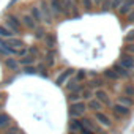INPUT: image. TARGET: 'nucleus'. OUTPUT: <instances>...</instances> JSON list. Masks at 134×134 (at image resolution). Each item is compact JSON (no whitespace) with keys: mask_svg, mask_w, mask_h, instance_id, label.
<instances>
[{"mask_svg":"<svg viewBox=\"0 0 134 134\" xmlns=\"http://www.w3.org/2000/svg\"><path fill=\"white\" fill-rule=\"evenodd\" d=\"M3 25L7 27V29H10L14 35H22L24 33V27H22V24H21V19H19V16L18 14H13V13H7L5 16H3Z\"/></svg>","mask_w":134,"mask_h":134,"instance_id":"1","label":"nucleus"},{"mask_svg":"<svg viewBox=\"0 0 134 134\" xmlns=\"http://www.w3.org/2000/svg\"><path fill=\"white\" fill-rule=\"evenodd\" d=\"M81 123H82V126H84V129H87V131H90V132H93V134H107V131L103 128V126H99L93 118H90V117H82L81 118Z\"/></svg>","mask_w":134,"mask_h":134,"instance_id":"2","label":"nucleus"},{"mask_svg":"<svg viewBox=\"0 0 134 134\" xmlns=\"http://www.w3.org/2000/svg\"><path fill=\"white\" fill-rule=\"evenodd\" d=\"M36 5H38L40 11H41V14H43V21H44L43 24L52 25L54 16H52V11H51V7H49V3H47V0H36Z\"/></svg>","mask_w":134,"mask_h":134,"instance_id":"3","label":"nucleus"},{"mask_svg":"<svg viewBox=\"0 0 134 134\" xmlns=\"http://www.w3.org/2000/svg\"><path fill=\"white\" fill-rule=\"evenodd\" d=\"M70 117L71 118H82L87 112V103L84 101H77V103H70Z\"/></svg>","mask_w":134,"mask_h":134,"instance_id":"4","label":"nucleus"},{"mask_svg":"<svg viewBox=\"0 0 134 134\" xmlns=\"http://www.w3.org/2000/svg\"><path fill=\"white\" fill-rule=\"evenodd\" d=\"M93 98L98 99L104 107H110V106L114 104L112 99H110V96H109V93H107V90H104V88H98V90H95V92H93Z\"/></svg>","mask_w":134,"mask_h":134,"instance_id":"5","label":"nucleus"},{"mask_svg":"<svg viewBox=\"0 0 134 134\" xmlns=\"http://www.w3.org/2000/svg\"><path fill=\"white\" fill-rule=\"evenodd\" d=\"M95 121L99 125V126H103L104 129H110L112 126H114V123H112V118L106 114V112H96L95 114Z\"/></svg>","mask_w":134,"mask_h":134,"instance_id":"6","label":"nucleus"},{"mask_svg":"<svg viewBox=\"0 0 134 134\" xmlns=\"http://www.w3.org/2000/svg\"><path fill=\"white\" fill-rule=\"evenodd\" d=\"M47 3H49V7H51L54 21H58L60 18H63V7H62V2H60V0H47Z\"/></svg>","mask_w":134,"mask_h":134,"instance_id":"7","label":"nucleus"},{"mask_svg":"<svg viewBox=\"0 0 134 134\" xmlns=\"http://www.w3.org/2000/svg\"><path fill=\"white\" fill-rule=\"evenodd\" d=\"M19 19H21V24H22L24 30H27V32H33V30L40 25V24H36V22H35V19H33L29 13H24Z\"/></svg>","mask_w":134,"mask_h":134,"instance_id":"8","label":"nucleus"},{"mask_svg":"<svg viewBox=\"0 0 134 134\" xmlns=\"http://www.w3.org/2000/svg\"><path fill=\"white\" fill-rule=\"evenodd\" d=\"M117 63H120L123 68H126L128 71H134V58H132V55H129L126 52H121L120 54Z\"/></svg>","mask_w":134,"mask_h":134,"instance_id":"9","label":"nucleus"},{"mask_svg":"<svg viewBox=\"0 0 134 134\" xmlns=\"http://www.w3.org/2000/svg\"><path fill=\"white\" fill-rule=\"evenodd\" d=\"M33 19H35V22L36 24H40V25H43V14H41V11H40V8H38V5H36V2L35 3H32L30 7H29V11H27Z\"/></svg>","mask_w":134,"mask_h":134,"instance_id":"10","label":"nucleus"},{"mask_svg":"<svg viewBox=\"0 0 134 134\" xmlns=\"http://www.w3.org/2000/svg\"><path fill=\"white\" fill-rule=\"evenodd\" d=\"M87 85V88H90V90H98V88H104V84H106V81L103 79V77H99V76H95V77H92L90 81H87L85 82Z\"/></svg>","mask_w":134,"mask_h":134,"instance_id":"11","label":"nucleus"},{"mask_svg":"<svg viewBox=\"0 0 134 134\" xmlns=\"http://www.w3.org/2000/svg\"><path fill=\"white\" fill-rule=\"evenodd\" d=\"M110 112H112V115H118V117H121V118H125V117H129V114H131V109H128V107H125V106H120V104H112L110 106Z\"/></svg>","mask_w":134,"mask_h":134,"instance_id":"12","label":"nucleus"},{"mask_svg":"<svg viewBox=\"0 0 134 134\" xmlns=\"http://www.w3.org/2000/svg\"><path fill=\"white\" fill-rule=\"evenodd\" d=\"M112 70L120 76V79H129V77H132V71H128L126 68H123V66L120 63H117V62L112 65Z\"/></svg>","mask_w":134,"mask_h":134,"instance_id":"13","label":"nucleus"},{"mask_svg":"<svg viewBox=\"0 0 134 134\" xmlns=\"http://www.w3.org/2000/svg\"><path fill=\"white\" fill-rule=\"evenodd\" d=\"M132 10H134V0H123L121 5H120V8L117 10V13H118L120 16H126V14L131 13Z\"/></svg>","mask_w":134,"mask_h":134,"instance_id":"14","label":"nucleus"},{"mask_svg":"<svg viewBox=\"0 0 134 134\" xmlns=\"http://www.w3.org/2000/svg\"><path fill=\"white\" fill-rule=\"evenodd\" d=\"M73 74H74V70L73 68H70V70H66V71H63L57 79H55V84L58 85V87H62V85H65L66 82H68L71 77H73Z\"/></svg>","mask_w":134,"mask_h":134,"instance_id":"15","label":"nucleus"},{"mask_svg":"<svg viewBox=\"0 0 134 134\" xmlns=\"http://www.w3.org/2000/svg\"><path fill=\"white\" fill-rule=\"evenodd\" d=\"M3 65L7 66L10 71H14V73L19 71V66H21V65L18 63V58H14V57H7V58L3 60Z\"/></svg>","mask_w":134,"mask_h":134,"instance_id":"16","label":"nucleus"},{"mask_svg":"<svg viewBox=\"0 0 134 134\" xmlns=\"http://www.w3.org/2000/svg\"><path fill=\"white\" fill-rule=\"evenodd\" d=\"M104 109V106L98 101V99H95V98H92L90 101H87V110H90V112H93V114H96V112H101Z\"/></svg>","mask_w":134,"mask_h":134,"instance_id":"17","label":"nucleus"},{"mask_svg":"<svg viewBox=\"0 0 134 134\" xmlns=\"http://www.w3.org/2000/svg\"><path fill=\"white\" fill-rule=\"evenodd\" d=\"M68 128L71 132H82L84 131V126L81 123V118H71L70 123H68Z\"/></svg>","mask_w":134,"mask_h":134,"instance_id":"18","label":"nucleus"},{"mask_svg":"<svg viewBox=\"0 0 134 134\" xmlns=\"http://www.w3.org/2000/svg\"><path fill=\"white\" fill-rule=\"evenodd\" d=\"M115 103H117V104H120V106H125V107H128V109L134 107V99H132V98H129V96H125V95L117 96Z\"/></svg>","mask_w":134,"mask_h":134,"instance_id":"19","label":"nucleus"},{"mask_svg":"<svg viewBox=\"0 0 134 134\" xmlns=\"http://www.w3.org/2000/svg\"><path fill=\"white\" fill-rule=\"evenodd\" d=\"M44 46L49 49V51H52L54 47H55V44H57V36L54 35V33H46V36H44Z\"/></svg>","mask_w":134,"mask_h":134,"instance_id":"20","label":"nucleus"},{"mask_svg":"<svg viewBox=\"0 0 134 134\" xmlns=\"http://www.w3.org/2000/svg\"><path fill=\"white\" fill-rule=\"evenodd\" d=\"M7 41V44L10 46V47H13V49H22V47H25V43L21 40V38H10V40H5Z\"/></svg>","mask_w":134,"mask_h":134,"instance_id":"21","label":"nucleus"},{"mask_svg":"<svg viewBox=\"0 0 134 134\" xmlns=\"http://www.w3.org/2000/svg\"><path fill=\"white\" fill-rule=\"evenodd\" d=\"M43 63L47 66V68L54 66V65H55V52H52V51H47V52H46V55H44V60H43Z\"/></svg>","mask_w":134,"mask_h":134,"instance_id":"22","label":"nucleus"},{"mask_svg":"<svg viewBox=\"0 0 134 134\" xmlns=\"http://www.w3.org/2000/svg\"><path fill=\"white\" fill-rule=\"evenodd\" d=\"M11 125V117L5 112L0 114V129H8V126Z\"/></svg>","mask_w":134,"mask_h":134,"instance_id":"23","label":"nucleus"},{"mask_svg":"<svg viewBox=\"0 0 134 134\" xmlns=\"http://www.w3.org/2000/svg\"><path fill=\"white\" fill-rule=\"evenodd\" d=\"M103 76H104L106 79H109V81H114V82H115V81H120V76H118L112 68L104 70V71H103Z\"/></svg>","mask_w":134,"mask_h":134,"instance_id":"24","label":"nucleus"},{"mask_svg":"<svg viewBox=\"0 0 134 134\" xmlns=\"http://www.w3.org/2000/svg\"><path fill=\"white\" fill-rule=\"evenodd\" d=\"M13 36H14V33L10 29H7L3 24H0V38H2V40H10Z\"/></svg>","mask_w":134,"mask_h":134,"instance_id":"25","label":"nucleus"},{"mask_svg":"<svg viewBox=\"0 0 134 134\" xmlns=\"http://www.w3.org/2000/svg\"><path fill=\"white\" fill-rule=\"evenodd\" d=\"M32 33H33V36H35L36 40H44V36H46V33H47V32H46L44 25H38Z\"/></svg>","mask_w":134,"mask_h":134,"instance_id":"26","label":"nucleus"},{"mask_svg":"<svg viewBox=\"0 0 134 134\" xmlns=\"http://www.w3.org/2000/svg\"><path fill=\"white\" fill-rule=\"evenodd\" d=\"M35 62H36V58H33V57H30V55H24V57L18 58V63L22 65V66H30V65H33Z\"/></svg>","mask_w":134,"mask_h":134,"instance_id":"27","label":"nucleus"},{"mask_svg":"<svg viewBox=\"0 0 134 134\" xmlns=\"http://www.w3.org/2000/svg\"><path fill=\"white\" fill-rule=\"evenodd\" d=\"M123 95L134 99V84H125L123 85Z\"/></svg>","mask_w":134,"mask_h":134,"instance_id":"28","label":"nucleus"},{"mask_svg":"<svg viewBox=\"0 0 134 134\" xmlns=\"http://www.w3.org/2000/svg\"><path fill=\"white\" fill-rule=\"evenodd\" d=\"M81 7H82V10H84L85 13H90V11L95 8L93 0H81Z\"/></svg>","mask_w":134,"mask_h":134,"instance_id":"29","label":"nucleus"},{"mask_svg":"<svg viewBox=\"0 0 134 134\" xmlns=\"http://www.w3.org/2000/svg\"><path fill=\"white\" fill-rule=\"evenodd\" d=\"M93 98V90H90V88H84L82 90V93H81V99L84 101V103H87V101H90Z\"/></svg>","mask_w":134,"mask_h":134,"instance_id":"30","label":"nucleus"},{"mask_svg":"<svg viewBox=\"0 0 134 134\" xmlns=\"http://www.w3.org/2000/svg\"><path fill=\"white\" fill-rule=\"evenodd\" d=\"M73 79H74V81H76L77 84H82V82H84V81L87 79V71H84V70H79V71L76 73V76H74Z\"/></svg>","mask_w":134,"mask_h":134,"instance_id":"31","label":"nucleus"},{"mask_svg":"<svg viewBox=\"0 0 134 134\" xmlns=\"http://www.w3.org/2000/svg\"><path fill=\"white\" fill-rule=\"evenodd\" d=\"M77 85H79V84H77V82H76V81H74V79L71 77V79H70L68 82H66V85H65V90H66V92L70 93V92L76 90V88H77Z\"/></svg>","mask_w":134,"mask_h":134,"instance_id":"32","label":"nucleus"},{"mask_svg":"<svg viewBox=\"0 0 134 134\" xmlns=\"http://www.w3.org/2000/svg\"><path fill=\"white\" fill-rule=\"evenodd\" d=\"M27 55H30L33 58H40V49L36 46H30V47H27Z\"/></svg>","mask_w":134,"mask_h":134,"instance_id":"33","label":"nucleus"},{"mask_svg":"<svg viewBox=\"0 0 134 134\" xmlns=\"http://www.w3.org/2000/svg\"><path fill=\"white\" fill-rule=\"evenodd\" d=\"M123 52H126L129 55H134V43H126L125 47H123Z\"/></svg>","mask_w":134,"mask_h":134,"instance_id":"34","label":"nucleus"},{"mask_svg":"<svg viewBox=\"0 0 134 134\" xmlns=\"http://www.w3.org/2000/svg\"><path fill=\"white\" fill-rule=\"evenodd\" d=\"M3 134H21V129L14 125V126H10L8 129H5V131H3Z\"/></svg>","mask_w":134,"mask_h":134,"instance_id":"35","label":"nucleus"},{"mask_svg":"<svg viewBox=\"0 0 134 134\" xmlns=\"http://www.w3.org/2000/svg\"><path fill=\"white\" fill-rule=\"evenodd\" d=\"M24 73L25 74H36L38 71H36V66L30 65V66H24Z\"/></svg>","mask_w":134,"mask_h":134,"instance_id":"36","label":"nucleus"},{"mask_svg":"<svg viewBox=\"0 0 134 134\" xmlns=\"http://www.w3.org/2000/svg\"><path fill=\"white\" fill-rule=\"evenodd\" d=\"M126 43H134V30H129L126 35H125V44Z\"/></svg>","mask_w":134,"mask_h":134,"instance_id":"37","label":"nucleus"},{"mask_svg":"<svg viewBox=\"0 0 134 134\" xmlns=\"http://www.w3.org/2000/svg\"><path fill=\"white\" fill-rule=\"evenodd\" d=\"M121 2L123 0H110V10H118L120 8V5H121Z\"/></svg>","mask_w":134,"mask_h":134,"instance_id":"38","label":"nucleus"},{"mask_svg":"<svg viewBox=\"0 0 134 134\" xmlns=\"http://www.w3.org/2000/svg\"><path fill=\"white\" fill-rule=\"evenodd\" d=\"M125 18H126V22H128V24H134V10H132L131 13H128Z\"/></svg>","mask_w":134,"mask_h":134,"instance_id":"39","label":"nucleus"},{"mask_svg":"<svg viewBox=\"0 0 134 134\" xmlns=\"http://www.w3.org/2000/svg\"><path fill=\"white\" fill-rule=\"evenodd\" d=\"M101 2H103V0H93V5H95V7H99Z\"/></svg>","mask_w":134,"mask_h":134,"instance_id":"40","label":"nucleus"},{"mask_svg":"<svg viewBox=\"0 0 134 134\" xmlns=\"http://www.w3.org/2000/svg\"><path fill=\"white\" fill-rule=\"evenodd\" d=\"M81 134H93V132H90V131H87V129H84V131H82Z\"/></svg>","mask_w":134,"mask_h":134,"instance_id":"41","label":"nucleus"},{"mask_svg":"<svg viewBox=\"0 0 134 134\" xmlns=\"http://www.w3.org/2000/svg\"><path fill=\"white\" fill-rule=\"evenodd\" d=\"M2 99H3V95H2V93H0V101H2Z\"/></svg>","mask_w":134,"mask_h":134,"instance_id":"42","label":"nucleus"},{"mask_svg":"<svg viewBox=\"0 0 134 134\" xmlns=\"http://www.w3.org/2000/svg\"><path fill=\"white\" fill-rule=\"evenodd\" d=\"M68 134H77V132H71V131H70V132H68Z\"/></svg>","mask_w":134,"mask_h":134,"instance_id":"43","label":"nucleus"},{"mask_svg":"<svg viewBox=\"0 0 134 134\" xmlns=\"http://www.w3.org/2000/svg\"><path fill=\"white\" fill-rule=\"evenodd\" d=\"M2 112H3V110H2V109H0V114H2Z\"/></svg>","mask_w":134,"mask_h":134,"instance_id":"44","label":"nucleus"},{"mask_svg":"<svg viewBox=\"0 0 134 134\" xmlns=\"http://www.w3.org/2000/svg\"><path fill=\"white\" fill-rule=\"evenodd\" d=\"M132 58H134V55H132Z\"/></svg>","mask_w":134,"mask_h":134,"instance_id":"45","label":"nucleus"}]
</instances>
